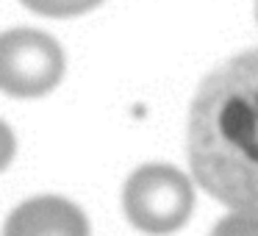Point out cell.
Here are the masks:
<instances>
[{
	"instance_id": "obj_6",
	"label": "cell",
	"mask_w": 258,
	"mask_h": 236,
	"mask_svg": "<svg viewBox=\"0 0 258 236\" xmlns=\"http://www.w3.org/2000/svg\"><path fill=\"white\" fill-rule=\"evenodd\" d=\"M211 236H258V211H230L214 225Z\"/></svg>"
},
{
	"instance_id": "obj_8",
	"label": "cell",
	"mask_w": 258,
	"mask_h": 236,
	"mask_svg": "<svg viewBox=\"0 0 258 236\" xmlns=\"http://www.w3.org/2000/svg\"><path fill=\"white\" fill-rule=\"evenodd\" d=\"M255 20H258V0H255Z\"/></svg>"
},
{
	"instance_id": "obj_3",
	"label": "cell",
	"mask_w": 258,
	"mask_h": 236,
	"mask_svg": "<svg viewBox=\"0 0 258 236\" xmlns=\"http://www.w3.org/2000/svg\"><path fill=\"white\" fill-rule=\"evenodd\" d=\"M67 56L56 36L39 28H9L0 34V92L36 100L58 89Z\"/></svg>"
},
{
	"instance_id": "obj_5",
	"label": "cell",
	"mask_w": 258,
	"mask_h": 236,
	"mask_svg": "<svg viewBox=\"0 0 258 236\" xmlns=\"http://www.w3.org/2000/svg\"><path fill=\"white\" fill-rule=\"evenodd\" d=\"M28 12L39 14V17L50 20H70L81 17V14L95 12L97 6H103L106 0H20Z\"/></svg>"
},
{
	"instance_id": "obj_1",
	"label": "cell",
	"mask_w": 258,
	"mask_h": 236,
	"mask_svg": "<svg viewBox=\"0 0 258 236\" xmlns=\"http://www.w3.org/2000/svg\"><path fill=\"white\" fill-rule=\"evenodd\" d=\"M191 178L230 211H258V47L203 78L189 106Z\"/></svg>"
},
{
	"instance_id": "obj_7",
	"label": "cell",
	"mask_w": 258,
	"mask_h": 236,
	"mask_svg": "<svg viewBox=\"0 0 258 236\" xmlns=\"http://www.w3.org/2000/svg\"><path fill=\"white\" fill-rule=\"evenodd\" d=\"M17 156V136L6 120H0V172H6Z\"/></svg>"
},
{
	"instance_id": "obj_4",
	"label": "cell",
	"mask_w": 258,
	"mask_h": 236,
	"mask_svg": "<svg viewBox=\"0 0 258 236\" xmlns=\"http://www.w3.org/2000/svg\"><path fill=\"white\" fill-rule=\"evenodd\" d=\"M0 236H92L89 217L61 195H36L12 208Z\"/></svg>"
},
{
	"instance_id": "obj_2",
	"label": "cell",
	"mask_w": 258,
	"mask_h": 236,
	"mask_svg": "<svg viewBox=\"0 0 258 236\" xmlns=\"http://www.w3.org/2000/svg\"><path fill=\"white\" fill-rule=\"evenodd\" d=\"M122 211L136 230L169 236L189 222L195 211V186L172 164H142L122 186Z\"/></svg>"
}]
</instances>
